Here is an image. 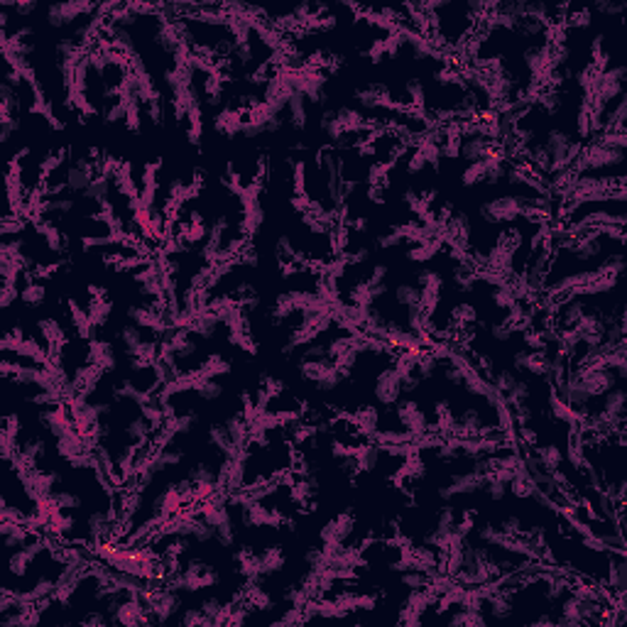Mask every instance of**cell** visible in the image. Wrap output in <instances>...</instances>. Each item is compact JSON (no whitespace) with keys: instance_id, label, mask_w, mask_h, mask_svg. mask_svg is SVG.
Wrapping results in <instances>:
<instances>
[{"instance_id":"6da1fadb","label":"cell","mask_w":627,"mask_h":627,"mask_svg":"<svg viewBox=\"0 0 627 627\" xmlns=\"http://www.w3.org/2000/svg\"><path fill=\"white\" fill-rule=\"evenodd\" d=\"M404 395L402 387V370L397 368L395 363L390 368L380 370L375 375V387H373V397L380 407H395Z\"/></svg>"},{"instance_id":"7a4b0ae2","label":"cell","mask_w":627,"mask_h":627,"mask_svg":"<svg viewBox=\"0 0 627 627\" xmlns=\"http://www.w3.org/2000/svg\"><path fill=\"white\" fill-rule=\"evenodd\" d=\"M527 214V201L522 196H495L485 204H480V216L488 223H505V221H517Z\"/></svg>"},{"instance_id":"3957f363","label":"cell","mask_w":627,"mask_h":627,"mask_svg":"<svg viewBox=\"0 0 627 627\" xmlns=\"http://www.w3.org/2000/svg\"><path fill=\"white\" fill-rule=\"evenodd\" d=\"M91 12H96V6L91 3H54L47 8V25L59 30V27H69V25H79L84 17H88Z\"/></svg>"},{"instance_id":"277c9868","label":"cell","mask_w":627,"mask_h":627,"mask_svg":"<svg viewBox=\"0 0 627 627\" xmlns=\"http://www.w3.org/2000/svg\"><path fill=\"white\" fill-rule=\"evenodd\" d=\"M37 422L42 429H47L49 434L59 436L69 429H76L74 427V417L69 412V404L59 402V404H44V407L37 409Z\"/></svg>"},{"instance_id":"5b68a950","label":"cell","mask_w":627,"mask_h":627,"mask_svg":"<svg viewBox=\"0 0 627 627\" xmlns=\"http://www.w3.org/2000/svg\"><path fill=\"white\" fill-rule=\"evenodd\" d=\"M485 485V476L480 473H473V471H456L451 476L449 485L439 490V498L441 500H451L453 495H473L478 490H483Z\"/></svg>"},{"instance_id":"8992f818","label":"cell","mask_w":627,"mask_h":627,"mask_svg":"<svg viewBox=\"0 0 627 627\" xmlns=\"http://www.w3.org/2000/svg\"><path fill=\"white\" fill-rule=\"evenodd\" d=\"M598 417L608 419L615 427H625V417H627V392L622 387H612L603 395V404H601V414Z\"/></svg>"},{"instance_id":"52a82bcc","label":"cell","mask_w":627,"mask_h":627,"mask_svg":"<svg viewBox=\"0 0 627 627\" xmlns=\"http://www.w3.org/2000/svg\"><path fill=\"white\" fill-rule=\"evenodd\" d=\"M57 453L66 461H76V458H88L91 456V444L76 429H69L64 434L57 436Z\"/></svg>"},{"instance_id":"ba28073f","label":"cell","mask_w":627,"mask_h":627,"mask_svg":"<svg viewBox=\"0 0 627 627\" xmlns=\"http://www.w3.org/2000/svg\"><path fill=\"white\" fill-rule=\"evenodd\" d=\"M284 563H287V556H284V552L279 547H268L255 554V571H258V576H274L277 571H282Z\"/></svg>"},{"instance_id":"9c48e42d","label":"cell","mask_w":627,"mask_h":627,"mask_svg":"<svg viewBox=\"0 0 627 627\" xmlns=\"http://www.w3.org/2000/svg\"><path fill=\"white\" fill-rule=\"evenodd\" d=\"M576 333L581 336V341L588 346H601L603 344V333H606V324L598 314H586L579 324H576Z\"/></svg>"},{"instance_id":"30bf717a","label":"cell","mask_w":627,"mask_h":627,"mask_svg":"<svg viewBox=\"0 0 627 627\" xmlns=\"http://www.w3.org/2000/svg\"><path fill=\"white\" fill-rule=\"evenodd\" d=\"M247 118V111H238V108H223L214 118V125L221 135L225 138H236L243 128V120Z\"/></svg>"},{"instance_id":"8fae6325","label":"cell","mask_w":627,"mask_h":627,"mask_svg":"<svg viewBox=\"0 0 627 627\" xmlns=\"http://www.w3.org/2000/svg\"><path fill=\"white\" fill-rule=\"evenodd\" d=\"M113 400H118V402H130V404H138V407H142V404L150 400V395H147L145 390H140V387L135 385L133 377H123V380H118L115 385H113Z\"/></svg>"},{"instance_id":"7c38bea8","label":"cell","mask_w":627,"mask_h":627,"mask_svg":"<svg viewBox=\"0 0 627 627\" xmlns=\"http://www.w3.org/2000/svg\"><path fill=\"white\" fill-rule=\"evenodd\" d=\"M336 368V360L333 358H301L299 360V373L304 380L309 382H317L321 380L324 375H328L331 370Z\"/></svg>"},{"instance_id":"4fadbf2b","label":"cell","mask_w":627,"mask_h":627,"mask_svg":"<svg viewBox=\"0 0 627 627\" xmlns=\"http://www.w3.org/2000/svg\"><path fill=\"white\" fill-rule=\"evenodd\" d=\"M44 453V439L39 436H27V439H17V461L27 463V466H37V461Z\"/></svg>"},{"instance_id":"5bb4252c","label":"cell","mask_w":627,"mask_h":627,"mask_svg":"<svg viewBox=\"0 0 627 627\" xmlns=\"http://www.w3.org/2000/svg\"><path fill=\"white\" fill-rule=\"evenodd\" d=\"M287 118L294 125L297 130H304L309 125V101L304 98V93L294 91L290 98V106H287Z\"/></svg>"},{"instance_id":"9a60e30c","label":"cell","mask_w":627,"mask_h":627,"mask_svg":"<svg viewBox=\"0 0 627 627\" xmlns=\"http://www.w3.org/2000/svg\"><path fill=\"white\" fill-rule=\"evenodd\" d=\"M233 370V363L228 358H223L221 353H211V355H206V360H204V365L198 368V373H196V377H223V375H228Z\"/></svg>"},{"instance_id":"2e32d148","label":"cell","mask_w":627,"mask_h":627,"mask_svg":"<svg viewBox=\"0 0 627 627\" xmlns=\"http://www.w3.org/2000/svg\"><path fill=\"white\" fill-rule=\"evenodd\" d=\"M355 456H358V466L363 473H373L380 468V461H382V446L380 444H373V441H368L365 446H360V449H355Z\"/></svg>"},{"instance_id":"e0dca14e","label":"cell","mask_w":627,"mask_h":627,"mask_svg":"<svg viewBox=\"0 0 627 627\" xmlns=\"http://www.w3.org/2000/svg\"><path fill=\"white\" fill-rule=\"evenodd\" d=\"M189 480H191V485H221V473H218V466H214V463H196V466L189 471Z\"/></svg>"},{"instance_id":"ac0fdd59","label":"cell","mask_w":627,"mask_h":627,"mask_svg":"<svg viewBox=\"0 0 627 627\" xmlns=\"http://www.w3.org/2000/svg\"><path fill=\"white\" fill-rule=\"evenodd\" d=\"M392 297H395V304L402 306V309H407V306H414V304H422V290H419L414 282L397 284L395 292H392Z\"/></svg>"},{"instance_id":"d6986e66","label":"cell","mask_w":627,"mask_h":627,"mask_svg":"<svg viewBox=\"0 0 627 627\" xmlns=\"http://www.w3.org/2000/svg\"><path fill=\"white\" fill-rule=\"evenodd\" d=\"M194 392H196V397L198 400H204V402H216V400L223 395V385L216 382L214 377L194 375Z\"/></svg>"},{"instance_id":"ffe728a7","label":"cell","mask_w":627,"mask_h":627,"mask_svg":"<svg viewBox=\"0 0 627 627\" xmlns=\"http://www.w3.org/2000/svg\"><path fill=\"white\" fill-rule=\"evenodd\" d=\"M355 424H358V429L363 431L365 436H368L370 441H373V436H375V431H380L377 429V424H380V412H377L375 407H365V409H360L358 414H355Z\"/></svg>"},{"instance_id":"44dd1931","label":"cell","mask_w":627,"mask_h":627,"mask_svg":"<svg viewBox=\"0 0 627 627\" xmlns=\"http://www.w3.org/2000/svg\"><path fill=\"white\" fill-rule=\"evenodd\" d=\"M44 297H47V290H44L39 282H30L25 290L20 292V301L27 311H35L44 304Z\"/></svg>"},{"instance_id":"7402d4cb","label":"cell","mask_w":627,"mask_h":627,"mask_svg":"<svg viewBox=\"0 0 627 627\" xmlns=\"http://www.w3.org/2000/svg\"><path fill=\"white\" fill-rule=\"evenodd\" d=\"M402 243H407V225H395L387 233L375 238L377 250H390V247H400Z\"/></svg>"},{"instance_id":"603a6c76","label":"cell","mask_w":627,"mask_h":627,"mask_svg":"<svg viewBox=\"0 0 627 627\" xmlns=\"http://www.w3.org/2000/svg\"><path fill=\"white\" fill-rule=\"evenodd\" d=\"M536 456H539L541 466L547 468L552 473H559L563 466V451H559L556 446H541V449H534Z\"/></svg>"},{"instance_id":"cb8c5ba5","label":"cell","mask_w":627,"mask_h":627,"mask_svg":"<svg viewBox=\"0 0 627 627\" xmlns=\"http://www.w3.org/2000/svg\"><path fill=\"white\" fill-rule=\"evenodd\" d=\"M483 490H485V495H488L493 503H503V500L507 498V493H509L507 483H505L503 478L495 476V473H488V476H485V485H483Z\"/></svg>"},{"instance_id":"d4e9b609","label":"cell","mask_w":627,"mask_h":627,"mask_svg":"<svg viewBox=\"0 0 627 627\" xmlns=\"http://www.w3.org/2000/svg\"><path fill=\"white\" fill-rule=\"evenodd\" d=\"M111 309H113V304L106 299V297H96V299H91V306H88V317H91L93 326L101 328L103 324L108 321V317H111Z\"/></svg>"},{"instance_id":"484cf974","label":"cell","mask_w":627,"mask_h":627,"mask_svg":"<svg viewBox=\"0 0 627 627\" xmlns=\"http://www.w3.org/2000/svg\"><path fill=\"white\" fill-rule=\"evenodd\" d=\"M488 179V162L480 160V162H471L468 169L463 172V184L466 187H476V184H485Z\"/></svg>"},{"instance_id":"4316f807","label":"cell","mask_w":627,"mask_h":627,"mask_svg":"<svg viewBox=\"0 0 627 627\" xmlns=\"http://www.w3.org/2000/svg\"><path fill=\"white\" fill-rule=\"evenodd\" d=\"M52 498L62 512H74V509H79V505H81L79 493H74V490H54Z\"/></svg>"},{"instance_id":"83f0119b","label":"cell","mask_w":627,"mask_h":627,"mask_svg":"<svg viewBox=\"0 0 627 627\" xmlns=\"http://www.w3.org/2000/svg\"><path fill=\"white\" fill-rule=\"evenodd\" d=\"M512 333H515V324L509 321H493L488 326V336L498 344H509L512 341Z\"/></svg>"},{"instance_id":"f1b7e54d","label":"cell","mask_w":627,"mask_h":627,"mask_svg":"<svg viewBox=\"0 0 627 627\" xmlns=\"http://www.w3.org/2000/svg\"><path fill=\"white\" fill-rule=\"evenodd\" d=\"M191 539H196L198 544H211V541L216 539V527H211L206 520L196 517V522H194V534H191Z\"/></svg>"},{"instance_id":"f546056e","label":"cell","mask_w":627,"mask_h":627,"mask_svg":"<svg viewBox=\"0 0 627 627\" xmlns=\"http://www.w3.org/2000/svg\"><path fill=\"white\" fill-rule=\"evenodd\" d=\"M179 625L196 627V625H211V622H209V617L201 612V608H187V610L179 615Z\"/></svg>"},{"instance_id":"4dcf8cb0","label":"cell","mask_w":627,"mask_h":627,"mask_svg":"<svg viewBox=\"0 0 627 627\" xmlns=\"http://www.w3.org/2000/svg\"><path fill=\"white\" fill-rule=\"evenodd\" d=\"M427 169H431V167H429V162H427V157L422 155V150H419V142H417V147L412 150V157H409L407 172L409 174H424Z\"/></svg>"},{"instance_id":"1f68e13d","label":"cell","mask_w":627,"mask_h":627,"mask_svg":"<svg viewBox=\"0 0 627 627\" xmlns=\"http://www.w3.org/2000/svg\"><path fill=\"white\" fill-rule=\"evenodd\" d=\"M500 530L505 532V534H509V536H515V539H520V536H525L527 534V527L522 525V520L520 517H505L503 520V525H500Z\"/></svg>"},{"instance_id":"d6a6232c","label":"cell","mask_w":627,"mask_h":627,"mask_svg":"<svg viewBox=\"0 0 627 627\" xmlns=\"http://www.w3.org/2000/svg\"><path fill=\"white\" fill-rule=\"evenodd\" d=\"M15 299H20V290H17V284H10V282L0 284V306H3V309H10V304Z\"/></svg>"},{"instance_id":"836d02e7","label":"cell","mask_w":627,"mask_h":627,"mask_svg":"<svg viewBox=\"0 0 627 627\" xmlns=\"http://www.w3.org/2000/svg\"><path fill=\"white\" fill-rule=\"evenodd\" d=\"M595 10H601L603 15H615L620 17L622 12H625V3H615V0H601V3H595Z\"/></svg>"},{"instance_id":"e575fe53","label":"cell","mask_w":627,"mask_h":627,"mask_svg":"<svg viewBox=\"0 0 627 627\" xmlns=\"http://www.w3.org/2000/svg\"><path fill=\"white\" fill-rule=\"evenodd\" d=\"M387 272H390V268L385 263H373V268L368 270V279L370 282H387Z\"/></svg>"}]
</instances>
